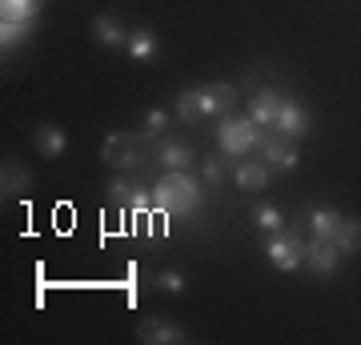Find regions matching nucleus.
<instances>
[{
  "label": "nucleus",
  "mask_w": 361,
  "mask_h": 345,
  "mask_svg": "<svg viewBox=\"0 0 361 345\" xmlns=\"http://www.w3.org/2000/svg\"><path fill=\"white\" fill-rule=\"evenodd\" d=\"M201 205V185L189 177V169H169L153 185V209L161 217H189Z\"/></svg>",
  "instance_id": "f257e3e1"
},
{
  "label": "nucleus",
  "mask_w": 361,
  "mask_h": 345,
  "mask_svg": "<svg viewBox=\"0 0 361 345\" xmlns=\"http://www.w3.org/2000/svg\"><path fill=\"white\" fill-rule=\"evenodd\" d=\"M257 137L261 128L249 121V116H221V128H217V145L225 157H249L257 149Z\"/></svg>",
  "instance_id": "f03ea898"
},
{
  "label": "nucleus",
  "mask_w": 361,
  "mask_h": 345,
  "mask_svg": "<svg viewBox=\"0 0 361 345\" xmlns=\"http://www.w3.org/2000/svg\"><path fill=\"white\" fill-rule=\"evenodd\" d=\"M145 141L149 137H137V133H113V137H104V145H101V161L104 165H113V169H137V161L145 157Z\"/></svg>",
  "instance_id": "7ed1b4c3"
},
{
  "label": "nucleus",
  "mask_w": 361,
  "mask_h": 345,
  "mask_svg": "<svg viewBox=\"0 0 361 345\" xmlns=\"http://www.w3.org/2000/svg\"><path fill=\"white\" fill-rule=\"evenodd\" d=\"M265 257H269L273 269H281V273H297V269L305 265V241H297L293 233L277 229L265 245Z\"/></svg>",
  "instance_id": "20e7f679"
},
{
  "label": "nucleus",
  "mask_w": 361,
  "mask_h": 345,
  "mask_svg": "<svg viewBox=\"0 0 361 345\" xmlns=\"http://www.w3.org/2000/svg\"><path fill=\"white\" fill-rule=\"evenodd\" d=\"M137 341H145V345H180V341H189V333L169 317H145L141 325H137Z\"/></svg>",
  "instance_id": "39448f33"
},
{
  "label": "nucleus",
  "mask_w": 361,
  "mask_h": 345,
  "mask_svg": "<svg viewBox=\"0 0 361 345\" xmlns=\"http://www.w3.org/2000/svg\"><path fill=\"white\" fill-rule=\"evenodd\" d=\"M341 257H345V253H341L334 241H317V237H310V241H305V269H310V273H317V277L337 273Z\"/></svg>",
  "instance_id": "423d86ee"
},
{
  "label": "nucleus",
  "mask_w": 361,
  "mask_h": 345,
  "mask_svg": "<svg viewBox=\"0 0 361 345\" xmlns=\"http://www.w3.org/2000/svg\"><path fill=\"white\" fill-rule=\"evenodd\" d=\"M273 128H277L281 137H289V141H301V137L310 133V113H305V109H301L297 101H281Z\"/></svg>",
  "instance_id": "0eeeda50"
},
{
  "label": "nucleus",
  "mask_w": 361,
  "mask_h": 345,
  "mask_svg": "<svg viewBox=\"0 0 361 345\" xmlns=\"http://www.w3.org/2000/svg\"><path fill=\"white\" fill-rule=\"evenodd\" d=\"M233 104H237V89L225 85V80H213V85L201 89V109H205V116H229Z\"/></svg>",
  "instance_id": "6e6552de"
},
{
  "label": "nucleus",
  "mask_w": 361,
  "mask_h": 345,
  "mask_svg": "<svg viewBox=\"0 0 361 345\" xmlns=\"http://www.w3.org/2000/svg\"><path fill=\"white\" fill-rule=\"evenodd\" d=\"M341 217H345V213H337V209H329V205H313V209H305L310 237H317V241H334V233H337V225H341Z\"/></svg>",
  "instance_id": "1a4fd4ad"
},
{
  "label": "nucleus",
  "mask_w": 361,
  "mask_h": 345,
  "mask_svg": "<svg viewBox=\"0 0 361 345\" xmlns=\"http://www.w3.org/2000/svg\"><path fill=\"white\" fill-rule=\"evenodd\" d=\"M28 189H32V173L20 169L16 157H8V161L0 165V193H4V201H8V197H25Z\"/></svg>",
  "instance_id": "9d476101"
},
{
  "label": "nucleus",
  "mask_w": 361,
  "mask_h": 345,
  "mask_svg": "<svg viewBox=\"0 0 361 345\" xmlns=\"http://www.w3.org/2000/svg\"><path fill=\"white\" fill-rule=\"evenodd\" d=\"M281 92L277 89H261L253 101H249V121L257 128H273V121H277V109H281Z\"/></svg>",
  "instance_id": "9b49d317"
},
{
  "label": "nucleus",
  "mask_w": 361,
  "mask_h": 345,
  "mask_svg": "<svg viewBox=\"0 0 361 345\" xmlns=\"http://www.w3.org/2000/svg\"><path fill=\"white\" fill-rule=\"evenodd\" d=\"M89 32H92L97 44H104V49H125V44H129V28H121V20H113V16H92Z\"/></svg>",
  "instance_id": "f8f14e48"
},
{
  "label": "nucleus",
  "mask_w": 361,
  "mask_h": 345,
  "mask_svg": "<svg viewBox=\"0 0 361 345\" xmlns=\"http://www.w3.org/2000/svg\"><path fill=\"white\" fill-rule=\"evenodd\" d=\"M32 145H37L40 157L56 161V157L68 149V133H65L61 125H37V133H32Z\"/></svg>",
  "instance_id": "ddd939ff"
},
{
  "label": "nucleus",
  "mask_w": 361,
  "mask_h": 345,
  "mask_svg": "<svg viewBox=\"0 0 361 345\" xmlns=\"http://www.w3.org/2000/svg\"><path fill=\"white\" fill-rule=\"evenodd\" d=\"M233 181L241 185V189H265L273 181V165H265V161H237V169H233Z\"/></svg>",
  "instance_id": "4468645a"
},
{
  "label": "nucleus",
  "mask_w": 361,
  "mask_h": 345,
  "mask_svg": "<svg viewBox=\"0 0 361 345\" xmlns=\"http://www.w3.org/2000/svg\"><path fill=\"white\" fill-rule=\"evenodd\" d=\"M157 161L165 169H189L197 161V153H193V145H185V141H177V137H169V141H161L157 145Z\"/></svg>",
  "instance_id": "2eb2a0df"
},
{
  "label": "nucleus",
  "mask_w": 361,
  "mask_h": 345,
  "mask_svg": "<svg viewBox=\"0 0 361 345\" xmlns=\"http://www.w3.org/2000/svg\"><path fill=\"white\" fill-rule=\"evenodd\" d=\"M289 149H293V145H289V137H281L277 128H273V133H261V137H257L261 161H265V165H273V169H281V161L289 157Z\"/></svg>",
  "instance_id": "dca6fc26"
},
{
  "label": "nucleus",
  "mask_w": 361,
  "mask_h": 345,
  "mask_svg": "<svg viewBox=\"0 0 361 345\" xmlns=\"http://www.w3.org/2000/svg\"><path fill=\"white\" fill-rule=\"evenodd\" d=\"M125 49H129V56H133L137 64H149V61L157 56V32H153V28H133Z\"/></svg>",
  "instance_id": "f3484780"
},
{
  "label": "nucleus",
  "mask_w": 361,
  "mask_h": 345,
  "mask_svg": "<svg viewBox=\"0 0 361 345\" xmlns=\"http://www.w3.org/2000/svg\"><path fill=\"white\" fill-rule=\"evenodd\" d=\"M173 113H177L180 125H197V121L205 116V109H201V89L177 92V104H173Z\"/></svg>",
  "instance_id": "a211bd4d"
},
{
  "label": "nucleus",
  "mask_w": 361,
  "mask_h": 345,
  "mask_svg": "<svg viewBox=\"0 0 361 345\" xmlns=\"http://www.w3.org/2000/svg\"><path fill=\"white\" fill-rule=\"evenodd\" d=\"M334 245L341 253H357L361 249V217H341V225L334 233Z\"/></svg>",
  "instance_id": "6ab92c4d"
},
{
  "label": "nucleus",
  "mask_w": 361,
  "mask_h": 345,
  "mask_svg": "<svg viewBox=\"0 0 361 345\" xmlns=\"http://www.w3.org/2000/svg\"><path fill=\"white\" fill-rule=\"evenodd\" d=\"M0 16H13V20H37L40 16V0H0Z\"/></svg>",
  "instance_id": "aec40b11"
},
{
  "label": "nucleus",
  "mask_w": 361,
  "mask_h": 345,
  "mask_svg": "<svg viewBox=\"0 0 361 345\" xmlns=\"http://www.w3.org/2000/svg\"><path fill=\"white\" fill-rule=\"evenodd\" d=\"M28 20H13V16H0V44H4V52L8 49H16V44H20V40L28 37Z\"/></svg>",
  "instance_id": "412c9836"
},
{
  "label": "nucleus",
  "mask_w": 361,
  "mask_h": 345,
  "mask_svg": "<svg viewBox=\"0 0 361 345\" xmlns=\"http://www.w3.org/2000/svg\"><path fill=\"white\" fill-rule=\"evenodd\" d=\"M137 189H141V185H137L133 177H116L104 193H109V201H113V205H125V209H129L133 197H137Z\"/></svg>",
  "instance_id": "4be33fe9"
},
{
  "label": "nucleus",
  "mask_w": 361,
  "mask_h": 345,
  "mask_svg": "<svg viewBox=\"0 0 361 345\" xmlns=\"http://www.w3.org/2000/svg\"><path fill=\"white\" fill-rule=\"evenodd\" d=\"M253 221H257L265 233L285 229V217H281V209H277V205H253Z\"/></svg>",
  "instance_id": "5701e85b"
},
{
  "label": "nucleus",
  "mask_w": 361,
  "mask_h": 345,
  "mask_svg": "<svg viewBox=\"0 0 361 345\" xmlns=\"http://www.w3.org/2000/svg\"><path fill=\"white\" fill-rule=\"evenodd\" d=\"M165 125H169V109H149V113H145V137H149V141H157V137L165 133Z\"/></svg>",
  "instance_id": "b1692460"
},
{
  "label": "nucleus",
  "mask_w": 361,
  "mask_h": 345,
  "mask_svg": "<svg viewBox=\"0 0 361 345\" xmlns=\"http://www.w3.org/2000/svg\"><path fill=\"white\" fill-rule=\"evenodd\" d=\"M201 173H205V185L217 189L225 181V157H201Z\"/></svg>",
  "instance_id": "393cba45"
},
{
  "label": "nucleus",
  "mask_w": 361,
  "mask_h": 345,
  "mask_svg": "<svg viewBox=\"0 0 361 345\" xmlns=\"http://www.w3.org/2000/svg\"><path fill=\"white\" fill-rule=\"evenodd\" d=\"M157 289L161 293H185V277L177 269H165V273H157Z\"/></svg>",
  "instance_id": "a878e982"
},
{
  "label": "nucleus",
  "mask_w": 361,
  "mask_h": 345,
  "mask_svg": "<svg viewBox=\"0 0 361 345\" xmlns=\"http://www.w3.org/2000/svg\"><path fill=\"white\" fill-rule=\"evenodd\" d=\"M297 165H301V153H297V149H289V157L281 161V169L289 173V169H297Z\"/></svg>",
  "instance_id": "bb28decb"
}]
</instances>
